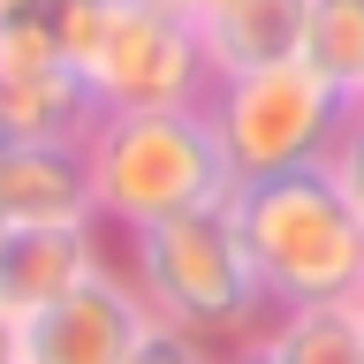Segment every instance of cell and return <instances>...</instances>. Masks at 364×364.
I'll return each mask as SVG.
<instances>
[{
  "label": "cell",
  "mask_w": 364,
  "mask_h": 364,
  "mask_svg": "<svg viewBox=\"0 0 364 364\" xmlns=\"http://www.w3.org/2000/svg\"><path fill=\"white\" fill-rule=\"evenodd\" d=\"M220 364H281L266 349V334H250V341H235V349H220Z\"/></svg>",
  "instance_id": "2e32d148"
},
{
  "label": "cell",
  "mask_w": 364,
  "mask_h": 364,
  "mask_svg": "<svg viewBox=\"0 0 364 364\" xmlns=\"http://www.w3.org/2000/svg\"><path fill=\"white\" fill-rule=\"evenodd\" d=\"M99 122L76 68L61 76H0V144H84Z\"/></svg>",
  "instance_id": "30bf717a"
},
{
  "label": "cell",
  "mask_w": 364,
  "mask_h": 364,
  "mask_svg": "<svg viewBox=\"0 0 364 364\" xmlns=\"http://www.w3.org/2000/svg\"><path fill=\"white\" fill-rule=\"evenodd\" d=\"M61 68H68V46L53 23V0L23 23H0V76H61Z\"/></svg>",
  "instance_id": "4fadbf2b"
},
{
  "label": "cell",
  "mask_w": 364,
  "mask_h": 364,
  "mask_svg": "<svg viewBox=\"0 0 364 364\" xmlns=\"http://www.w3.org/2000/svg\"><path fill=\"white\" fill-rule=\"evenodd\" d=\"M114 258V235L99 220H53V228H8L0 243V311L38 318L46 304H61L76 281Z\"/></svg>",
  "instance_id": "52a82bcc"
},
{
  "label": "cell",
  "mask_w": 364,
  "mask_h": 364,
  "mask_svg": "<svg viewBox=\"0 0 364 364\" xmlns=\"http://www.w3.org/2000/svg\"><path fill=\"white\" fill-rule=\"evenodd\" d=\"M152 8H167V16H182V23H205L220 0H152Z\"/></svg>",
  "instance_id": "ac0fdd59"
},
{
  "label": "cell",
  "mask_w": 364,
  "mask_h": 364,
  "mask_svg": "<svg viewBox=\"0 0 364 364\" xmlns=\"http://www.w3.org/2000/svg\"><path fill=\"white\" fill-rule=\"evenodd\" d=\"M129 364H220V349L198 341V334H182V326H159V318H152V326L136 334Z\"/></svg>",
  "instance_id": "5bb4252c"
},
{
  "label": "cell",
  "mask_w": 364,
  "mask_h": 364,
  "mask_svg": "<svg viewBox=\"0 0 364 364\" xmlns=\"http://www.w3.org/2000/svg\"><path fill=\"white\" fill-rule=\"evenodd\" d=\"M228 228H235L250 281L273 311L364 296V213L326 175V159L266 175V182H235L228 190Z\"/></svg>",
  "instance_id": "6da1fadb"
},
{
  "label": "cell",
  "mask_w": 364,
  "mask_h": 364,
  "mask_svg": "<svg viewBox=\"0 0 364 364\" xmlns=\"http://www.w3.org/2000/svg\"><path fill=\"white\" fill-rule=\"evenodd\" d=\"M326 175L349 190V205L364 213V99L349 107V122H341V136H334V152H326Z\"/></svg>",
  "instance_id": "9a60e30c"
},
{
  "label": "cell",
  "mask_w": 364,
  "mask_h": 364,
  "mask_svg": "<svg viewBox=\"0 0 364 364\" xmlns=\"http://www.w3.org/2000/svg\"><path fill=\"white\" fill-rule=\"evenodd\" d=\"M0 243H8V220H0Z\"/></svg>",
  "instance_id": "ffe728a7"
},
{
  "label": "cell",
  "mask_w": 364,
  "mask_h": 364,
  "mask_svg": "<svg viewBox=\"0 0 364 364\" xmlns=\"http://www.w3.org/2000/svg\"><path fill=\"white\" fill-rule=\"evenodd\" d=\"M0 364H23V318L0 311Z\"/></svg>",
  "instance_id": "e0dca14e"
},
{
  "label": "cell",
  "mask_w": 364,
  "mask_h": 364,
  "mask_svg": "<svg viewBox=\"0 0 364 364\" xmlns=\"http://www.w3.org/2000/svg\"><path fill=\"white\" fill-rule=\"evenodd\" d=\"M129 289L144 296V311L159 326H182V334L213 341V349H235L250 341L258 326L273 318V304L258 296L250 281V258L228 228V205L213 213H182V220H159V228H136L114 243Z\"/></svg>",
  "instance_id": "277c9868"
},
{
  "label": "cell",
  "mask_w": 364,
  "mask_h": 364,
  "mask_svg": "<svg viewBox=\"0 0 364 364\" xmlns=\"http://www.w3.org/2000/svg\"><path fill=\"white\" fill-rule=\"evenodd\" d=\"M46 0H0V23H23V16H38Z\"/></svg>",
  "instance_id": "d6986e66"
},
{
  "label": "cell",
  "mask_w": 364,
  "mask_h": 364,
  "mask_svg": "<svg viewBox=\"0 0 364 364\" xmlns=\"http://www.w3.org/2000/svg\"><path fill=\"white\" fill-rule=\"evenodd\" d=\"M349 91H334L311 61H281V68H250V76H220L205 91V122L228 152L235 182H266L289 167H318L334 152L341 122H349Z\"/></svg>",
  "instance_id": "5b68a950"
},
{
  "label": "cell",
  "mask_w": 364,
  "mask_h": 364,
  "mask_svg": "<svg viewBox=\"0 0 364 364\" xmlns=\"http://www.w3.org/2000/svg\"><path fill=\"white\" fill-rule=\"evenodd\" d=\"M84 175H91V220L114 243L136 228L182 220L228 205L235 175L205 107H159V114H99L84 129Z\"/></svg>",
  "instance_id": "7a4b0ae2"
},
{
  "label": "cell",
  "mask_w": 364,
  "mask_h": 364,
  "mask_svg": "<svg viewBox=\"0 0 364 364\" xmlns=\"http://www.w3.org/2000/svg\"><path fill=\"white\" fill-rule=\"evenodd\" d=\"M0 220L53 228L91 220V175L76 144H0Z\"/></svg>",
  "instance_id": "ba28073f"
},
{
  "label": "cell",
  "mask_w": 364,
  "mask_h": 364,
  "mask_svg": "<svg viewBox=\"0 0 364 364\" xmlns=\"http://www.w3.org/2000/svg\"><path fill=\"white\" fill-rule=\"evenodd\" d=\"M304 61L334 91L364 99V0H311V16H304Z\"/></svg>",
  "instance_id": "7c38bea8"
},
{
  "label": "cell",
  "mask_w": 364,
  "mask_h": 364,
  "mask_svg": "<svg viewBox=\"0 0 364 364\" xmlns=\"http://www.w3.org/2000/svg\"><path fill=\"white\" fill-rule=\"evenodd\" d=\"M144 326H152L144 296L129 289L122 258H107L61 304H46L38 318H23V364H129Z\"/></svg>",
  "instance_id": "8992f818"
},
{
  "label": "cell",
  "mask_w": 364,
  "mask_h": 364,
  "mask_svg": "<svg viewBox=\"0 0 364 364\" xmlns=\"http://www.w3.org/2000/svg\"><path fill=\"white\" fill-rule=\"evenodd\" d=\"M304 16H311V0H220L198 23L213 84L220 76H250V68L304 61Z\"/></svg>",
  "instance_id": "9c48e42d"
},
{
  "label": "cell",
  "mask_w": 364,
  "mask_h": 364,
  "mask_svg": "<svg viewBox=\"0 0 364 364\" xmlns=\"http://www.w3.org/2000/svg\"><path fill=\"white\" fill-rule=\"evenodd\" d=\"M68 68L84 76L99 114H159V107H205L213 61L198 23L167 16L152 0H53Z\"/></svg>",
  "instance_id": "3957f363"
},
{
  "label": "cell",
  "mask_w": 364,
  "mask_h": 364,
  "mask_svg": "<svg viewBox=\"0 0 364 364\" xmlns=\"http://www.w3.org/2000/svg\"><path fill=\"white\" fill-rule=\"evenodd\" d=\"M258 334H266V349L281 364H364V296L273 311Z\"/></svg>",
  "instance_id": "8fae6325"
}]
</instances>
